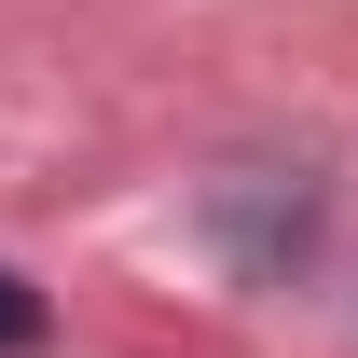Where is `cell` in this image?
<instances>
[{
    "label": "cell",
    "mask_w": 358,
    "mask_h": 358,
    "mask_svg": "<svg viewBox=\"0 0 358 358\" xmlns=\"http://www.w3.org/2000/svg\"><path fill=\"white\" fill-rule=\"evenodd\" d=\"M28 345H42V289L0 262V358H28Z\"/></svg>",
    "instance_id": "6da1fadb"
}]
</instances>
